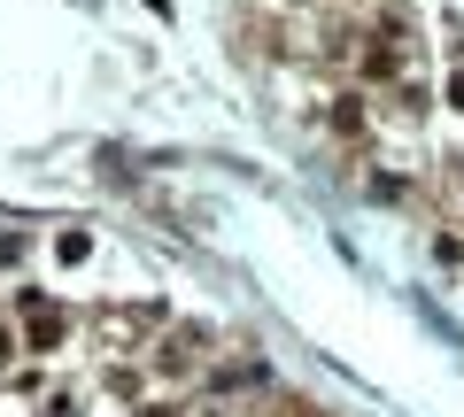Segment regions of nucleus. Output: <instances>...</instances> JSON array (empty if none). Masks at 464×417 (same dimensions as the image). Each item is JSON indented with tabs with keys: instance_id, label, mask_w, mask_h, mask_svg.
<instances>
[{
	"instance_id": "f03ea898",
	"label": "nucleus",
	"mask_w": 464,
	"mask_h": 417,
	"mask_svg": "<svg viewBox=\"0 0 464 417\" xmlns=\"http://www.w3.org/2000/svg\"><path fill=\"white\" fill-rule=\"evenodd\" d=\"M449 100H457V109H464V70H457V85H449Z\"/></svg>"
},
{
	"instance_id": "7ed1b4c3",
	"label": "nucleus",
	"mask_w": 464,
	"mask_h": 417,
	"mask_svg": "<svg viewBox=\"0 0 464 417\" xmlns=\"http://www.w3.org/2000/svg\"><path fill=\"white\" fill-rule=\"evenodd\" d=\"M148 417H170V410H148Z\"/></svg>"
},
{
	"instance_id": "f257e3e1",
	"label": "nucleus",
	"mask_w": 464,
	"mask_h": 417,
	"mask_svg": "<svg viewBox=\"0 0 464 417\" xmlns=\"http://www.w3.org/2000/svg\"><path fill=\"white\" fill-rule=\"evenodd\" d=\"M54 340H63V317H54V309H39V317H32V348H54Z\"/></svg>"
}]
</instances>
